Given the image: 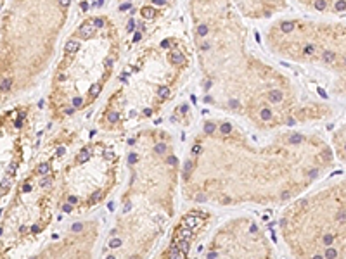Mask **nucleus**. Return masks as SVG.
Returning <instances> with one entry per match:
<instances>
[{
  "label": "nucleus",
  "mask_w": 346,
  "mask_h": 259,
  "mask_svg": "<svg viewBox=\"0 0 346 259\" xmlns=\"http://www.w3.org/2000/svg\"><path fill=\"white\" fill-rule=\"evenodd\" d=\"M187 12L206 92H268L289 126L332 116L327 104L305 97L289 76L248 48V30L234 0H189Z\"/></svg>",
  "instance_id": "f257e3e1"
},
{
  "label": "nucleus",
  "mask_w": 346,
  "mask_h": 259,
  "mask_svg": "<svg viewBox=\"0 0 346 259\" xmlns=\"http://www.w3.org/2000/svg\"><path fill=\"white\" fill-rule=\"evenodd\" d=\"M232 149L228 147V175L187 190L196 202L232 204H277L287 202L319 183L334 166L336 156L322 135L313 132H282L270 145L253 147L239 132L237 145L234 126L223 121Z\"/></svg>",
  "instance_id": "f03ea898"
},
{
  "label": "nucleus",
  "mask_w": 346,
  "mask_h": 259,
  "mask_svg": "<svg viewBox=\"0 0 346 259\" xmlns=\"http://www.w3.org/2000/svg\"><path fill=\"white\" fill-rule=\"evenodd\" d=\"M294 257H346V176H334L294 197L279 220Z\"/></svg>",
  "instance_id": "7ed1b4c3"
},
{
  "label": "nucleus",
  "mask_w": 346,
  "mask_h": 259,
  "mask_svg": "<svg viewBox=\"0 0 346 259\" xmlns=\"http://www.w3.org/2000/svg\"><path fill=\"white\" fill-rule=\"evenodd\" d=\"M265 45L275 57L331 79L346 99V22L325 16H282L265 28Z\"/></svg>",
  "instance_id": "20e7f679"
},
{
  "label": "nucleus",
  "mask_w": 346,
  "mask_h": 259,
  "mask_svg": "<svg viewBox=\"0 0 346 259\" xmlns=\"http://www.w3.org/2000/svg\"><path fill=\"white\" fill-rule=\"evenodd\" d=\"M234 5L242 18L261 21L282 12L287 5V0H234Z\"/></svg>",
  "instance_id": "39448f33"
},
{
  "label": "nucleus",
  "mask_w": 346,
  "mask_h": 259,
  "mask_svg": "<svg viewBox=\"0 0 346 259\" xmlns=\"http://www.w3.org/2000/svg\"><path fill=\"white\" fill-rule=\"evenodd\" d=\"M171 4L173 0H121V10H130L131 18L137 14L142 24H149L166 12Z\"/></svg>",
  "instance_id": "423d86ee"
},
{
  "label": "nucleus",
  "mask_w": 346,
  "mask_h": 259,
  "mask_svg": "<svg viewBox=\"0 0 346 259\" xmlns=\"http://www.w3.org/2000/svg\"><path fill=\"white\" fill-rule=\"evenodd\" d=\"M294 4L313 16H325V18L346 16V0H294Z\"/></svg>",
  "instance_id": "0eeeda50"
},
{
  "label": "nucleus",
  "mask_w": 346,
  "mask_h": 259,
  "mask_svg": "<svg viewBox=\"0 0 346 259\" xmlns=\"http://www.w3.org/2000/svg\"><path fill=\"white\" fill-rule=\"evenodd\" d=\"M331 147L337 161L346 164V119L331 135Z\"/></svg>",
  "instance_id": "6e6552de"
},
{
  "label": "nucleus",
  "mask_w": 346,
  "mask_h": 259,
  "mask_svg": "<svg viewBox=\"0 0 346 259\" xmlns=\"http://www.w3.org/2000/svg\"><path fill=\"white\" fill-rule=\"evenodd\" d=\"M88 157H90L88 150L83 149V150H80V154L76 156V161H78V163H85V161H88Z\"/></svg>",
  "instance_id": "1a4fd4ad"
},
{
  "label": "nucleus",
  "mask_w": 346,
  "mask_h": 259,
  "mask_svg": "<svg viewBox=\"0 0 346 259\" xmlns=\"http://www.w3.org/2000/svg\"><path fill=\"white\" fill-rule=\"evenodd\" d=\"M48 168H50V166H48V163H42L38 168H36V173H38V175H47Z\"/></svg>",
  "instance_id": "9d476101"
},
{
  "label": "nucleus",
  "mask_w": 346,
  "mask_h": 259,
  "mask_svg": "<svg viewBox=\"0 0 346 259\" xmlns=\"http://www.w3.org/2000/svg\"><path fill=\"white\" fill-rule=\"evenodd\" d=\"M16 168H18V164L12 163L9 168H7V175H14V173H16Z\"/></svg>",
  "instance_id": "9b49d317"
},
{
  "label": "nucleus",
  "mask_w": 346,
  "mask_h": 259,
  "mask_svg": "<svg viewBox=\"0 0 346 259\" xmlns=\"http://www.w3.org/2000/svg\"><path fill=\"white\" fill-rule=\"evenodd\" d=\"M0 187H2V188H9V187H10V180L4 178V180L0 181Z\"/></svg>",
  "instance_id": "f8f14e48"
},
{
  "label": "nucleus",
  "mask_w": 346,
  "mask_h": 259,
  "mask_svg": "<svg viewBox=\"0 0 346 259\" xmlns=\"http://www.w3.org/2000/svg\"><path fill=\"white\" fill-rule=\"evenodd\" d=\"M48 185H50V178H47V176H45V178H42V181H40V187H48Z\"/></svg>",
  "instance_id": "ddd939ff"
},
{
  "label": "nucleus",
  "mask_w": 346,
  "mask_h": 259,
  "mask_svg": "<svg viewBox=\"0 0 346 259\" xmlns=\"http://www.w3.org/2000/svg\"><path fill=\"white\" fill-rule=\"evenodd\" d=\"M5 192H7V188H2V187H0V197H2V195H4Z\"/></svg>",
  "instance_id": "4468645a"
}]
</instances>
